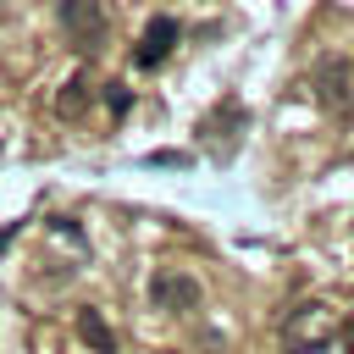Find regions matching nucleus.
Listing matches in <instances>:
<instances>
[{
	"mask_svg": "<svg viewBox=\"0 0 354 354\" xmlns=\"http://www.w3.org/2000/svg\"><path fill=\"white\" fill-rule=\"evenodd\" d=\"M282 343H288V354H315V348H326V343H332V310H326V304H299V310H288Z\"/></svg>",
	"mask_w": 354,
	"mask_h": 354,
	"instance_id": "20e7f679",
	"label": "nucleus"
},
{
	"mask_svg": "<svg viewBox=\"0 0 354 354\" xmlns=\"http://www.w3.org/2000/svg\"><path fill=\"white\" fill-rule=\"evenodd\" d=\"M337 343H343V354H354V315H343V326H337Z\"/></svg>",
	"mask_w": 354,
	"mask_h": 354,
	"instance_id": "9d476101",
	"label": "nucleus"
},
{
	"mask_svg": "<svg viewBox=\"0 0 354 354\" xmlns=\"http://www.w3.org/2000/svg\"><path fill=\"white\" fill-rule=\"evenodd\" d=\"M55 17H61L66 39H72L83 55H94V50L105 44V11H100V0H55Z\"/></svg>",
	"mask_w": 354,
	"mask_h": 354,
	"instance_id": "39448f33",
	"label": "nucleus"
},
{
	"mask_svg": "<svg viewBox=\"0 0 354 354\" xmlns=\"http://www.w3.org/2000/svg\"><path fill=\"white\" fill-rule=\"evenodd\" d=\"M243 127H249V105L238 100V94H221L205 116H199V149L210 155V160H232V149L243 144Z\"/></svg>",
	"mask_w": 354,
	"mask_h": 354,
	"instance_id": "f257e3e1",
	"label": "nucleus"
},
{
	"mask_svg": "<svg viewBox=\"0 0 354 354\" xmlns=\"http://www.w3.org/2000/svg\"><path fill=\"white\" fill-rule=\"evenodd\" d=\"M199 299H205V288H199V277L183 271V266H160V271L149 277V304H155V310L188 315V310H199Z\"/></svg>",
	"mask_w": 354,
	"mask_h": 354,
	"instance_id": "7ed1b4c3",
	"label": "nucleus"
},
{
	"mask_svg": "<svg viewBox=\"0 0 354 354\" xmlns=\"http://www.w3.org/2000/svg\"><path fill=\"white\" fill-rule=\"evenodd\" d=\"M83 105H88V77H66L61 83V94H55V116H83Z\"/></svg>",
	"mask_w": 354,
	"mask_h": 354,
	"instance_id": "6e6552de",
	"label": "nucleus"
},
{
	"mask_svg": "<svg viewBox=\"0 0 354 354\" xmlns=\"http://www.w3.org/2000/svg\"><path fill=\"white\" fill-rule=\"evenodd\" d=\"M77 337L94 348V354H116V332L105 326V315L88 304V310H77Z\"/></svg>",
	"mask_w": 354,
	"mask_h": 354,
	"instance_id": "0eeeda50",
	"label": "nucleus"
},
{
	"mask_svg": "<svg viewBox=\"0 0 354 354\" xmlns=\"http://www.w3.org/2000/svg\"><path fill=\"white\" fill-rule=\"evenodd\" d=\"M310 83H315V100H321L332 116L354 122V61H343V55H321L315 72H310Z\"/></svg>",
	"mask_w": 354,
	"mask_h": 354,
	"instance_id": "f03ea898",
	"label": "nucleus"
},
{
	"mask_svg": "<svg viewBox=\"0 0 354 354\" xmlns=\"http://www.w3.org/2000/svg\"><path fill=\"white\" fill-rule=\"evenodd\" d=\"M177 17H155L144 33H138V44H133V66H144V72H155L166 55H171V44H177Z\"/></svg>",
	"mask_w": 354,
	"mask_h": 354,
	"instance_id": "423d86ee",
	"label": "nucleus"
},
{
	"mask_svg": "<svg viewBox=\"0 0 354 354\" xmlns=\"http://www.w3.org/2000/svg\"><path fill=\"white\" fill-rule=\"evenodd\" d=\"M105 111H111V116H127V111H133V94H127L122 83H105Z\"/></svg>",
	"mask_w": 354,
	"mask_h": 354,
	"instance_id": "1a4fd4ad",
	"label": "nucleus"
},
{
	"mask_svg": "<svg viewBox=\"0 0 354 354\" xmlns=\"http://www.w3.org/2000/svg\"><path fill=\"white\" fill-rule=\"evenodd\" d=\"M166 354H171V348H166Z\"/></svg>",
	"mask_w": 354,
	"mask_h": 354,
	"instance_id": "9b49d317",
	"label": "nucleus"
}]
</instances>
